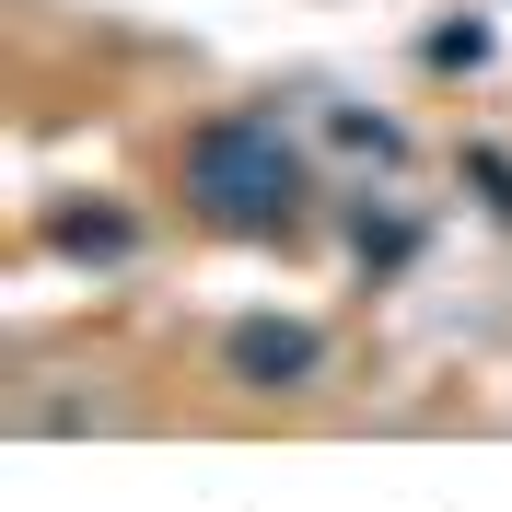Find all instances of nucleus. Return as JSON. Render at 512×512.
Returning <instances> with one entry per match:
<instances>
[{
    "instance_id": "1",
    "label": "nucleus",
    "mask_w": 512,
    "mask_h": 512,
    "mask_svg": "<svg viewBox=\"0 0 512 512\" xmlns=\"http://www.w3.org/2000/svg\"><path fill=\"white\" fill-rule=\"evenodd\" d=\"M198 187H210L222 222H268V210H291V163L268 128H210L198 140Z\"/></svg>"
},
{
    "instance_id": "2",
    "label": "nucleus",
    "mask_w": 512,
    "mask_h": 512,
    "mask_svg": "<svg viewBox=\"0 0 512 512\" xmlns=\"http://www.w3.org/2000/svg\"><path fill=\"white\" fill-rule=\"evenodd\" d=\"M233 361H245V373H303V361H315V338H291V326H245V338H233Z\"/></svg>"
}]
</instances>
